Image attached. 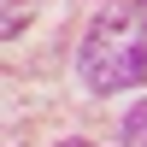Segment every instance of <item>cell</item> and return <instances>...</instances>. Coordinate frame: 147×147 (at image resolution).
I'll use <instances>...</instances> for the list:
<instances>
[{"instance_id":"6da1fadb","label":"cell","mask_w":147,"mask_h":147,"mask_svg":"<svg viewBox=\"0 0 147 147\" xmlns=\"http://www.w3.org/2000/svg\"><path fill=\"white\" fill-rule=\"evenodd\" d=\"M77 71L94 94H124L147 82V0H118L88 24Z\"/></svg>"},{"instance_id":"7a4b0ae2","label":"cell","mask_w":147,"mask_h":147,"mask_svg":"<svg viewBox=\"0 0 147 147\" xmlns=\"http://www.w3.org/2000/svg\"><path fill=\"white\" fill-rule=\"evenodd\" d=\"M118 136H124V147H147V100H136L124 112V129Z\"/></svg>"},{"instance_id":"3957f363","label":"cell","mask_w":147,"mask_h":147,"mask_svg":"<svg viewBox=\"0 0 147 147\" xmlns=\"http://www.w3.org/2000/svg\"><path fill=\"white\" fill-rule=\"evenodd\" d=\"M30 18H35V0H6V18H0V35L12 41V35H18V30H24Z\"/></svg>"},{"instance_id":"277c9868","label":"cell","mask_w":147,"mask_h":147,"mask_svg":"<svg viewBox=\"0 0 147 147\" xmlns=\"http://www.w3.org/2000/svg\"><path fill=\"white\" fill-rule=\"evenodd\" d=\"M59 147H88V141H59Z\"/></svg>"}]
</instances>
